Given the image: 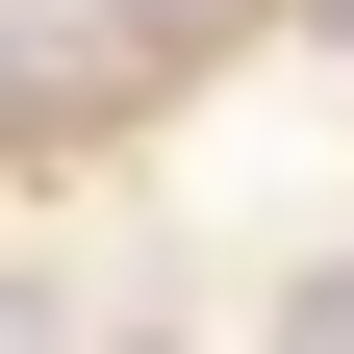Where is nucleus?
Here are the masks:
<instances>
[{
	"instance_id": "nucleus-1",
	"label": "nucleus",
	"mask_w": 354,
	"mask_h": 354,
	"mask_svg": "<svg viewBox=\"0 0 354 354\" xmlns=\"http://www.w3.org/2000/svg\"><path fill=\"white\" fill-rule=\"evenodd\" d=\"M279 354H354V279H304V304H279Z\"/></svg>"
}]
</instances>
